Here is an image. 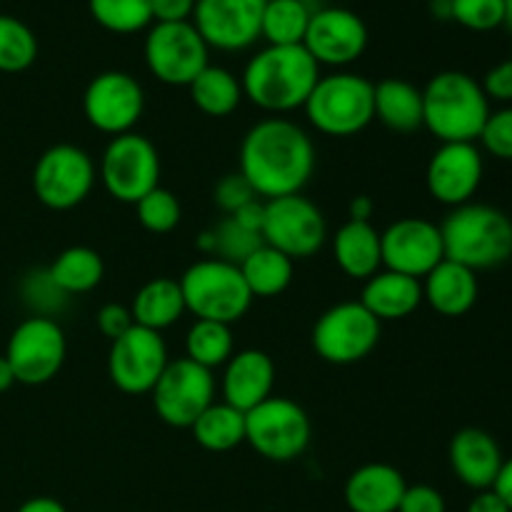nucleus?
I'll use <instances>...</instances> for the list:
<instances>
[{
  "instance_id": "nucleus-1",
  "label": "nucleus",
  "mask_w": 512,
  "mask_h": 512,
  "mask_svg": "<svg viewBox=\"0 0 512 512\" xmlns=\"http://www.w3.org/2000/svg\"><path fill=\"white\" fill-rule=\"evenodd\" d=\"M238 173L265 200L303 193L315 173V143L290 118L270 115L245 133Z\"/></svg>"
},
{
  "instance_id": "nucleus-2",
  "label": "nucleus",
  "mask_w": 512,
  "mask_h": 512,
  "mask_svg": "<svg viewBox=\"0 0 512 512\" xmlns=\"http://www.w3.org/2000/svg\"><path fill=\"white\" fill-rule=\"evenodd\" d=\"M320 80V65L303 45H265L240 75L243 95L270 115L303 110Z\"/></svg>"
},
{
  "instance_id": "nucleus-3",
  "label": "nucleus",
  "mask_w": 512,
  "mask_h": 512,
  "mask_svg": "<svg viewBox=\"0 0 512 512\" xmlns=\"http://www.w3.org/2000/svg\"><path fill=\"white\" fill-rule=\"evenodd\" d=\"M490 110L480 80L463 70H443L423 88V128L440 143H475Z\"/></svg>"
},
{
  "instance_id": "nucleus-4",
  "label": "nucleus",
  "mask_w": 512,
  "mask_h": 512,
  "mask_svg": "<svg viewBox=\"0 0 512 512\" xmlns=\"http://www.w3.org/2000/svg\"><path fill=\"white\" fill-rule=\"evenodd\" d=\"M445 258L470 270H493L512 258V220L500 208L465 203L440 223Z\"/></svg>"
},
{
  "instance_id": "nucleus-5",
  "label": "nucleus",
  "mask_w": 512,
  "mask_h": 512,
  "mask_svg": "<svg viewBox=\"0 0 512 512\" xmlns=\"http://www.w3.org/2000/svg\"><path fill=\"white\" fill-rule=\"evenodd\" d=\"M303 113L318 133L353 138L375 120V83L350 70L320 75Z\"/></svg>"
},
{
  "instance_id": "nucleus-6",
  "label": "nucleus",
  "mask_w": 512,
  "mask_h": 512,
  "mask_svg": "<svg viewBox=\"0 0 512 512\" xmlns=\"http://www.w3.org/2000/svg\"><path fill=\"white\" fill-rule=\"evenodd\" d=\"M178 283L183 290L185 310L193 313L195 320L233 325L248 315L255 300L238 265L218 258L193 263Z\"/></svg>"
},
{
  "instance_id": "nucleus-7",
  "label": "nucleus",
  "mask_w": 512,
  "mask_h": 512,
  "mask_svg": "<svg viewBox=\"0 0 512 512\" xmlns=\"http://www.w3.org/2000/svg\"><path fill=\"white\" fill-rule=\"evenodd\" d=\"M313 425L295 400L270 395L245 413V443L270 463H290L308 450Z\"/></svg>"
},
{
  "instance_id": "nucleus-8",
  "label": "nucleus",
  "mask_w": 512,
  "mask_h": 512,
  "mask_svg": "<svg viewBox=\"0 0 512 512\" xmlns=\"http://www.w3.org/2000/svg\"><path fill=\"white\" fill-rule=\"evenodd\" d=\"M98 178L110 198L125 205H135L143 195L160 185L158 148L135 130L115 135L100 155Z\"/></svg>"
},
{
  "instance_id": "nucleus-9",
  "label": "nucleus",
  "mask_w": 512,
  "mask_h": 512,
  "mask_svg": "<svg viewBox=\"0 0 512 512\" xmlns=\"http://www.w3.org/2000/svg\"><path fill=\"white\" fill-rule=\"evenodd\" d=\"M143 58L155 80L188 88L210 65V48L193 23H153L145 35Z\"/></svg>"
},
{
  "instance_id": "nucleus-10",
  "label": "nucleus",
  "mask_w": 512,
  "mask_h": 512,
  "mask_svg": "<svg viewBox=\"0 0 512 512\" xmlns=\"http://www.w3.org/2000/svg\"><path fill=\"white\" fill-rule=\"evenodd\" d=\"M263 243L280 250L290 260L313 258L328 240V220L323 210L303 193L265 200Z\"/></svg>"
},
{
  "instance_id": "nucleus-11",
  "label": "nucleus",
  "mask_w": 512,
  "mask_h": 512,
  "mask_svg": "<svg viewBox=\"0 0 512 512\" xmlns=\"http://www.w3.org/2000/svg\"><path fill=\"white\" fill-rule=\"evenodd\" d=\"M380 328L383 323L360 300H348L320 315L313 328V348L325 363L355 365L378 348Z\"/></svg>"
},
{
  "instance_id": "nucleus-12",
  "label": "nucleus",
  "mask_w": 512,
  "mask_h": 512,
  "mask_svg": "<svg viewBox=\"0 0 512 512\" xmlns=\"http://www.w3.org/2000/svg\"><path fill=\"white\" fill-rule=\"evenodd\" d=\"M98 168L83 148L58 143L45 150L33 168V193L45 208L73 210L93 193Z\"/></svg>"
},
{
  "instance_id": "nucleus-13",
  "label": "nucleus",
  "mask_w": 512,
  "mask_h": 512,
  "mask_svg": "<svg viewBox=\"0 0 512 512\" xmlns=\"http://www.w3.org/2000/svg\"><path fill=\"white\" fill-rule=\"evenodd\" d=\"M68 355V340L58 320L30 315L10 333L5 360L15 373V383L35 388L60 373Z\"/></svg>"
},
{
  "instance_id": "nucleus-14",
  "label": "nucleus",
  "mask_w": 512,
  "mask_h": 512,
  "mask_svg": "<svg viewBox=\"0 0 512 512\" xmlns=\"http://www.w3.org/2000/svg\"><path fill=\"white\" fill-rule=\"evenodd\" d=\"M153 408L170 428H193L195 420L215 403L213 370L188 358L170 360L153 388Z\"/></svg>"
},
{
  "instance_id": "nucleus-15",
  "label": "nucleus",
  "mask_w": 512,
  "mask_h": 512,
  "mask_svg": "<svg viewBox=\"0 0 512 512\" xmlns=\"http://www.w3.org/2000/svg\"><path fill=\"white\" fill-rule=\"evenodd\" d=\"M168 345L155 330L133 325L125 335L110 343V383L125 395H148L168 368Z\"/></svg>"
},
{
  "instance_id": "nucleus-16",
  "label": "nucleus",
  "mask_w": 512,
  "mask_h": 512,
  "mask_svg": "<svg viewBox=\"0 0 512 512\" xmlns=\"http://www.w3.org/2000/svg\"><path fill=\"white\" fill-rule=\"evenodd\" d=\"M145 113L143 85L123 70H105L88 83L83 93V115L98 133H133Z\"/></svg>"
},
{
  "instance_id": "nucleus-17",
  "label": "nucleus",
  "mask_w": 512,
  "mask_h": 512,
  "mask_svg": "<svg viewBox=\"0 0 512 512\" xmlns=\"http://www.w3.org/2000/svg\"><path fill=\"white\" fill-rule=\"evenodd\" d=\"M383 268L423 280L445 260L440 225L428 218H400L380 233Z\"/></svg>"
},
{
  "instance_id": "nucleus-18",
  "label": "nucleus",
  "mask_w": 512,
  "mask_h": 512,
  "mask_svg": "<svg viewBox=\"0 0 512 512\" xmlns=\"http://www.w3.org/2000/svg\"><path fill=\"white\" fill-rule=\"evenodd\" d=\"M303 48L318 65L343 70L363 58L368 48V25L348 8L313 10Z\"/></svg>"
},
{
  "instance_id": "nucleus-19",
  "label": "nucleus",
  "mask_w": 512,
  "mask_h": 512,
  "mask_svg": "<svg viewBox=\"0 0 512 512\" xmlns=\"http://www.w3.org/2000/svg\"><path fill=\"white\" fill-rule=\"evenodd\" d=\"M265 0H195V25L210 50L240 53L260 38Z\"/></svg>"
},
{
  "instance_id": "nucleus-20",
  "label": "nucleus",
  "mask_w": 512,
  "mask_h": 512,
  "mask_svg": "<svg viewBox=\"0 0 512 512\" xmlns=\"http://www.w3.org/2000/svg\"><path fill=\"white\" fill-rule=\"evenodd\" d=\"M485 160L483 150L475 143H440L430 155L425 170V185L433 200L448 205L450 210L473 203L475 193L483 185Z\"/></svg>"
},
{
  "instance_id": "nucleus-21",
  "label": "nucleus",
  "mask_w": 512,
  "mask_h": 512,
  "mask_svg": "<svg viewBox=\"0 0 512 512\" xmlns=\"http://www.w3.org/2000/svg\"><path fill=\"white\" fill-rule=\"evenodd\" d=\"M448 458L455 478L475 493L493 488L505 463L498 440L480 428L458 430L450 440Z\"/></svg>"
},
{
  "instance_id": "nucleus-22",
  "label": "nucleus",
  "mask_w": 512,
  "mask_h": 512,
  "mask_svg": "<svg viewBox=\"0 0 512 512\" xmlns=\"http://www.w3.org/2000/svg\"><path fill=\"white\" fill-rule=\"evenodd\" d=\"M275 363L263 350H238L225 363L223 370V403L233 405L240 413H250L273 395Z\"/></svg>"
},
{
  "instance_id": "nucleus-23",
  "label": "nucleus",
  "mask_w": 512,
  "mask_h": 512,
  "mask_svg": "<svg viewBox=\"0 0 512 512\" xmlns=\"http://www.w3.org/2000/svg\"><path fill=\"white\" fill-rule=\"evenodd\" d=\"M420 283H423V303H428L443 318H463L478 303V273L448 258L430 270Z\"/></svg>"
},
{
  "instance_id": "nucleus-24",
  "label": "nucleus",
  "mask_w": 512,
  "mask_h": 512,
  "mask_svg": "<svg viewBox=\"0 0 512 512\" xmlns=\"http://www.w3.org/2000/svg\"><path fill=\"white\" fill-rule=\"evenodd\" d=\"M403 473L388 463H368L350 473L343 498L350 512H398L403 500Z\"/></svg>"
},
{
  "instance_id": "nucleus-25",
  "label": "nucleus",
  "mask_w": 512,
  "mask_h": 512,
  "mask_svg": "<svg viewBox=\"0 0 512 512\" xmlns=\"http://www.w3.org/2000/svg\"><path fill=\"white\" fill-rule=\"evenodd\" d=\"M360 303L380 323L403 320L423 305V283L383 268L373 278L365 280Z\"/></svg>"
},
{
  "instance_id": "nucleus-26",
  "label": "nucleus",
  "mask_w": 512,
  "mask_h": 512,
  "mask_svg": "<svg viewBox=\"0 0 512 512\" xmlns=\"http://www.w3.org/2000/svg\"><path fill=\"white\" fill-rule=\"evenodd\" d=\"M333 255L338 268L353 280H368L383 270L380 230L373 223L345 220L333 238Z\"/></svg>"
},
{
  "instance_id": "nucleus-27",
  "label": "nucleus",
  "mask_w": 512,
  "mask_h": 512,
  "mask_svg": "<svg viewBox=\"0 0 512 512\" xmlns=\"http://www.w3.org/2000/svg\"><path fill=\"white\" fill-rule=\"evenodd\" d=\"M375 120L393 133L423 128V90L405 78H385L375 85Z\"/></svg>"
},
{
  "instance_id": "nucleus-28",
  "label": "nucleus",
  "mask_w": 512,
  "mask_h": 512,
  "mask_svg": "<svg viewBox=\"0 0 512 512\" xmlns=\"http://www.w3.org/2000/svg\"><path fill=\"white\" fill-rule=\"evenodd\" d=\"M130 313H133L135 325L140 328L155 330L163 333L165 328L178 323L183 318L185 300L180 283L173 278H153L135 293L133 303H130Z\"/></svg>"
},
{
  "instance_id": "nucleus-29",
  "label": "nucleus",
  "mask_w": 512,
  "mask_h": 512,
  "mask_svg": "<svg viewBox=\"0 0 512 512\" xmlns=\"http://www.w3.org/2000/svg\"><path fill=\"white\" fill-rule=\"evenodd\" d=\"M190 100L195 108L210 118H228L243 103V85L235 73L220 65H208L193 83L188 85Z\"/></svg>"
},
{
  "instance_id": "nucleus-30",
  "label": "nucleus",
  "mask_w": 512,
  "mask_h": 512,
  "mask_svg": "<svg viewBox=\"0 0 512 512\" xmlns=\"http://www.w3.org/2000/svg\"><path fill=\"white\" fill-rule=\"evenodd\" d=\"M253 298H278L290 288L295 263L270 245H260L238 265Z\"/></svg>"
},
{
  "instance_id": "nucleus-31",
  "label": "nucleus",
  "mask_w": 512,
  "mask_h": 512,
  "mask_svg": "<svg viewBox=\"0 0 512 512\" xmlns=\"http://www.w3.org/2000/svg\"><path fill=\"white\" fill-rule=\"evenodd\" d=\"M48 275L68 298L70 295H85L103 283L105 263L98 250L88 248V245H73L53 260Z\"/></svg>"
},
{
  "instance_id": "nucleus-32",
  "label": "nucleus",
  "mask_w": 512,
  "mask_h": 512,
  "mask_svg": "<svg viewBox=\"0 0 512 512\" xmlns=\"http://www.w3.org/2000/svg\"><path fill=\"white\" fill-rule=\"evenodd\" d=\"M190 430L195 443L208 453H230L245 443V413L228 403H213Z\"/></svg>"
},
{
  "instance_id": "nucleus-33",
  "label": "nucleus",
  "mask_w": 512,
  "mask_h": 512,
  "mask_svg": "<svg viewBox=\"0 0 512 512\" xmlns=\"http://www.w3.org/2000/svg\"><path fill=\"white\" fill-rule=\"evenodd\" d=\"M313 8L308 0H265L260 38L268 45H303Z\"/></svg>"
},
{
  "instance_id": "nucleus-34",
  "label": "nucleus",
  "mask_w": 512,
  "mask_h": 512,
  "mask_svg": "<svg viewBox=\"0 0 512 512\" xmlns=\"http://www.w3.org/2000/svg\"><path fill=\"white\" fill-rule=\"evenodd\" d=\"M235 355V340L230 325L213 323V320H195L185 335V358L203 368H225Z\"/></svg>"
},
{
  "instance_id": "nucleus-35",
  "label": "nucleus",
  "mask_w": 512,
  "mask_h": 512,
  "mask_svg": "<svg viewBox=\"0 0 512 512\" xmlns=\"http://www.w3.org/2000/svg\"><path fill=\"white\" fill-rule=\"evenodd\" d=\"M95 23L115 35H133L153 25L150 0H88Z\"/></svg>"
},
{
  "instance_id": "nucleus-36",
  "label": "nucleus",
  "mask_w": 512,
  "mask_h": 512,
  "mask_svg": "<svg viewBox=\"0 0 512 512\" xmlns=\"http://www.w3.org/2000/svg\"><path fill=\"white\" fill-rule=\"evenodd\" d=\"M38 58V38L23 20L0 15V73H23Z\"/></svg>"
},
{
  "instance_id": "nucleus-37",
  "label": "nucleus",
  "mask_w": 512,
  "mask_h": 512,
  "mask_svg": "<svg viewBox=\"0 0 512 512\" xmlns=\"http://www.w3.org/2000/svg\"><path fill=\"white\" fill-rule=\"evenodd\" d=\"M135 213H138V223L143 225L148 233L165 235L173 233L180 225L183 218V208H180V200L175 198V193H170L168 188L158 185L155 190H150L148 195L135 203Z\"/></svg>"
},
{
  "instance_id": "nucleus-38",
  "label": "nucleus",
  "mask_w": 512,
  "mask_h": 512,
  "mask_svg": "<svg viewBox=\"0 0 512 512\" xmlns=\"http://www.w3.org/2000/svg\"><path fill=\"white\" fill-rule=\"evenodd\" d=\"M213 233V255L210 258L225 260V263L240 265L250 253L263 245V238L253 230L243 228L233 215H225L215 228H210Z\"/></svg>"
},
{
  "instance_id": "nucleus-39",
  "label": "nucleus",
  "mask_w": 512,
  "mask_h": 512,
  "mask_svg": "<svg viewBox=\"0 0 512 512\" xmlns=\"http://www.w3.org/2000/svg\"><path fill=\"white\" fill-rule=\"evenodd\" d=\"M450 20L473 33H490L505 25V0H450Z\"/></svg>"
},
{
  "instance_id": "nucleus-40",
  "label": "nucleus",
  "mask_w": 512,
  "mask_h": 512,
  "mask_svg": "<svg viewBox=\"0 0 512 512\" xmlns=\"http://www.w3.org/2000/svg\"><path fill=\"white\" fill-rule=\"evenodd\" d=\"M23 300L30 305L33 315L55 320V315L63 310L68 295L58 290V285L50 280L48 270H33L23 280Z\"/></svg>"
},
{
  "instance_id": "nucleus-41",
  "label": "nucleus",
  "mask_w": 512,
  "mask_h": 512,
  "mask_svg": "<svg viewBox=\"0 0 512 512\" xmlns=\"http://www.w3.org/2000/svg\"><path fill=\"white\" fill-rule=\"evenodd\" d=\"M478 140L493 158L512 160V105L490 110Z\"/></svg>"
},
{
  "instance_id": "nucleus-42",
  "label": "nucleus",
  "mask_w": 512,
  "mask_h": 512,
  "mask_svg": "<svg viewBox=\"0 0 512 512\" xmlns=\"http://www.w3.org/2000/svg\"><path fill=\"white\" fill-rule=\"evenodd\" d=\"M258 198L253 190V185L243 178L240 173H228L215 183L213 200L225 215H235L240 208H245L248 203Z\"/></svg>"
},
{
  "instance_id": "nucleus-43",
  "label": "nucleus",
  "mask_w": 512,
  "mask_h": 512,
  "mask_svg": "<svg viewBox=\"0 0 512 512\" xmlns=\"http://www.w3.org/2000/svg\"><path fill=\"white\" fill-rule=\"evenodd\" d=\"M398 512H448L445 498L433 485H408Z\"/></svg>"
},
{
  "instance_id": "nucleus-44",
  "label": "nucleus",
  "mask_w": 512,
  "mask_h": 512,
  "mask_svg": "<svg viewBox=\"0 0 512 512\" xmlns=\"http://www.w3.org/2000/svg\"><path fill=\"white\" fill-rule=\"evenodd\" d=\"M95 320H98V330L110 340V343L118 340L120 335L128 333L135 325L130 308H125V305L120 303H105L103 308L98 310V318Z\"/></svg>"
},
{
  "instance_id": "nucleus-45",
  "label": "nucleus",
  "mask_w": 512,
  "mask_h": 512,
  "mask_svg": "<svg viewBox=\"0 0 512 512\" xmlns=\"http://www.w3.org/2000/svg\"><path fill=\"white\" fill-rule=\"evenodd\" d=\"M480 85H483L488 100L512 105V58L493 65V68L485 73V80Z\"/></svg>"
},
{
  "instance_id": "nucleus-46",
  "label": "nucleus",
  "mask_w": 512,
  "mask_h": 512,
  "mask_svg": "<svg viewBox=\"0 0 512 512\" xmlns=\"http://www.w3.org/2000/svg\"><path fill=\"white\" fill-rule=\"evenodd\" d=\"M153 23H190L195 0H150Z\"/></svg>"
},
{
  "instance_id": "nucleus-47",
  "label": "nucleus",
  "mask_w": 512,
  "mask_h": 512,
  "mask_svg": "<svg viewBox=\"0 0 512 512\" xmlns=\"http://www.w3.org/2000/svg\"><path fill=\"white\" fill-rule=\"evenodd\" d=\"M233 218L238 220L243 228L253 230V233L260 235V230H263V220H265V200L255 198L253 203H248L245 208H240ZM260 238H263V235H260Z\"/></svg>"
},
{
  "instance_id": "nucleus-48",
  "label": "nucleus",
  "mask_w": 512,
  "mask_h": 512,
  "mask_svg": "<svg viewBox=\"0 0 512 512\" xmlns=\"http://www.w3.org/2000/svg\"><path fill=\"white\" fill-rule=\"evenodd\" d=\"M468 512H510V508L503 503V498L490 488V490H480V493L470 500Z\"/></svg>"
},
{
  "instance_id": "nucleus-49",
  "label": "nucleus",
  "mask_w": 512,
  "mask_h": 512,
  "mask_svg": "<svg viewBox=\"0 0 512 512\" xmlns=\"http://www.w3.org/2000/svg\"><path fill=\"white\" fill-rule=\"evenodd\" d=\"M375 203L368 195H355L348 203V220H360V223H373Z\"/></svg>"
},
{
  "instance_id": "nucleus-50",
  "label": "nucleus",
  "mask_w": 512,
  "mask_h": 512,
  "mask_svg": "<svg viewBox=\"0 0 512 512\" xmlns=\"http://www.w3.org/2000/svg\"><path fill=\"white\" fill-rule=\"evenodd\" d=\"M493 490L500 495V498H503V503L508 505L510 512H512V458L505 460L503 468H500L498 480H495Z\"/></svg>"
},
{
  "instance_id": "nucleus-51",
  "label": "nucleus",
  "mask_w": 512,
  "mask_h": 512,
  "mask_svg": "<svg viewBox=\"0 0 512 512\" xmlns=\"http://www.w3.org/2000/svg\"><path fill=\"white\" fill-rule=\"evenodd\" d=\"M15 512H68L65 505L60 500L48 498V495H38V498H30L25 500Z\"/></svg>"
},
{
  "instance_id": "nucleus-52",
  "label": "nucleus",
  "mask_w": 512,
  "mask_h": 512,
  "mask_svg": "<svg viewBox=\"0 0 512 512\" xmlns=\"http://www.w3.org/2000/svg\"><path fill=\"white\" fill-rule=\"evenodd\" d=\"M15 385V373L10 368V363L5 360V355H0V393L10 390Z\"/></svg>"
},
{
  "instance_id": "nucleus-53",
  "label": "nucleus",
  "mask_w": 512,
  "mask_h": 512,
  "mask_svg": "<svg viewBox=\"0 0 512 512\" xmlns=\"http://www.w3.org/2000/svg\"><path fill=\"white\" fill-rule=\"evenodd\" d=\"M505 25L512 30V0H505Z\"/></svg>"
}]
</instances>
